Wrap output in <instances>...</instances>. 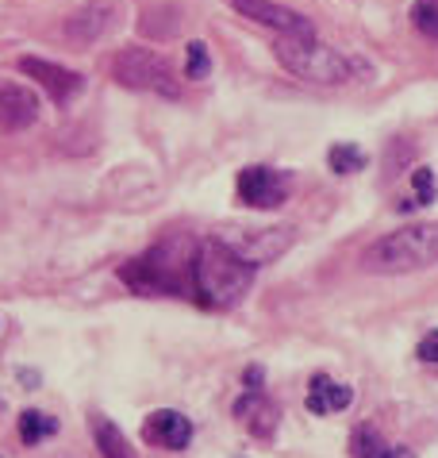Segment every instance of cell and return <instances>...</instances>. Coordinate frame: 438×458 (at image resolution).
I'll return each mask as SVG.
<instances>
[{
  "label": "cell",
  "mask_w": 438,
  "mask_h": 458,
  "mask_svg": "<svg viewBox=\"0 0 438 458\" xmlns=\"http://www.w3.org/2000/svg\"><path fill=\"white\" fill-rule=\"evenodd\" d=\"M88 428H93V443H97V451L105 458H139V451L131 447V439L123 436L115 420L93 412L88 416Z\"/></svg>",
  "instance_id": "13"
},
{
  "label": "cell",
  "mask_w": 438,
  "mask_h": 458,
  "mask_svg": "<svg viewBox=\"0 0 438 458\" xmlns=\"http://www.w3.org/2000/svg\"><path fill=\"white\" fill-rule=\"evenodd\" d=\"M185 78L189 81H208L212 78V55H208V43L204 39H192L185 47Z\"/></svg>",
  "instance_id": "17"
},
{
  "label": "cell",
  "mask_w": 438,
  "mask_h": 458,
  "mask_svg": "<svg viewBox=\"0 0 438 458\" xmlns=\"http://www.w3.org/2000/svg\"><path fill=\"white\" fill-rule=\"evenodd\" d=\"M411 23H416L419 35L438 39V0H416L411 4Z\"/></svg>",
  "instance_id": "18"
},
{
  "label": "cell",
  "mask_w": 438,
  "mask_h": 458,
  "mask_svg": "<svg viewBox=\"0 0 438 458\" xmlns=\"http://www.w3.org/2000/svg\"><path fill=\"white\" fill-rule=\"evenodd\" d=\"M262 381H265L262 366H247V389H250V393H262Z\"/></svg>",
  "instance_id": "22"
},
{
  "label": "cell",
  "mask_w": 438,
  "mask_h": 458,
  "mask_svg": "<svg viewBox=\"0 0 438 458\" xmlns=\"http://www.w3.org/2000/svg\"><path fill=\"white\" fill-rule=\"evenodd\" d=\"M112 78L123 89H135V93H154L162 100L181 97V81H177V73L170 70V62L150 47H123L120 55L112 58Z\"/></svg>",
  "instance_id": "5"
},
{
  "label": "cell",
  "mask_w": 438,
  "mask_h": 458,
  "mask_svg": "<svg viewBox=\"0 0 438 458\" xmlns=\"http://www.w3.org/2000/svg\"><path fill=\"white\" fill-rule=\"evenodd\" d=\"M416 354H419V362H431V366H438V332H427L419 339V347H416Z\"/></svg>",
  "instance_id": "20"
},
{
  "label": "cell",
  "mask_w": 438,
  "mask_h": 458,
  "mask_svg": "<svg viewBox=\"0 0 438 458\" xmlns=\"http://www.w3.org/2000/svg\"><path fill=\"white\" fill-rule=\"evenodd\" d=\"M254 266L239 259L219 235H208L192 247V270H189V293L204 309H235L254 285Z\"/></svg>",
  "instance_id": "1"
},
{
  "label": "cell",
  "mask_w": 438,
  "mask_h": 458,
  "mask_svg": "<svg viewBox=\"0 0 438 458\" xmlns=\"http://www.w3.org/2000/svg\"><path fill=\"white\" fill-rule=\"evenodd\" d=\"M362 458H416V451L411 447H389V443H377L369 454H362Z\"/></svg>",
  "instance_id": "21"
},
{
  "label": "cell",
  "mask_w": 438,
  "mask_h": 458,
  "mask_svg": "<svg viewBox=\"0 0 438 458\" xmlns=\"http://www.w3.org/2000/svg\"><path fill=\"white\" fill-rule=\"evenodd\" d=\"M55 431H58V420L55 416H46V412H38V409L20 412V443H23V447H35L38 439L55 436Z\"/></svg>",
  "instance_id": "15"
},
{
  "label": "cell",
  "mask_w": 438,
  "mask_h": 458,
  "mask_svg": "<svg viewBox=\"0 0 438 458\" xmlns=\"http://www.w3.org/2000/svg\"><path fill=\"white\" fill-rule=\"evenodd\" d=\"M219 239L257 270V266L277 262L292 247V227H231Z\"/></svg>",
  "instance_id": "6"
},
{
  "label": "cell",
  "mask_w": 438,
  "mask_h": 458,
  "mask_svg": "<svg viewBox=\"0 0 438 458\" xmlns=\"http://www.w3.org/2000/svg\"><path fill=\"white\" fill-rule=\"evenodd\" d=\"M327 162H331V170L334 174H358V170H366V150L362 147H354V143H334L331 147V155H327Z\"/></svg>",
  "instance_id": "16"
},
{
  "label": "cell",
  "mask_w": 438,
  "mask_h": 458,
  "mask_svg": "<svg viewBox=\"0 0 438 458\" xmlns=\"http://www.w3.org/2000/svg\"><path fill=\"white\" fill-rule=\"evenodd\" d=\"M143 439L162 451H185L192 443V424H189V416H181L177 409H158L147 416Z\"/></svg>",
  "instance_id": "10"
},
{
  "label": "cell",
  "mask_w": 438,
  "mask_h": 458,
  "mask_svg": "<svg viewBox=\"0 0 438 458\" xmlns=\"http://www.w3.org/2000/svg\"><path fill=\"white\" fill-rule=\"evenodd\" d=\"M411 182H416V205H431L438 185H434V170L431 166H416V174H411Z\"/></svg>",
  "instance_id": "19"
},
{
  "label": "cell",
  "mask_w": 438,
  "mask_h": 458,
  "mask_svg": "<svg viewBox=\"0 0 438 458\" xmlns=\"http://www.w3.org/2000/svg\"><path fill=\"white\" fill-rule=\"evenodd\" d=\"M274 55L281 58V66L289 73L312 85H346V81H354V73H362V78L373 73L362 58L342 55V50L319 43L316 35H285V39L274 43Z\"/></svg>",
  "instance_id": "2"
},
{
  "label": "cell",
  "mask_w": 438,
  "mask_h": 458,
  "mask_svg": "<svg viewBox=\"0 0 438 458\" xmlns=\"http://www.w3.org/2000/svg\"><path fill=\"white\" fill-rule=\"evenodd\" d=\"M239 200L250 208H277L289 193V174L274 166H247L239 174Z\"/></svg>",
  "instance_id": "7"
},
{
  "label": "cell",
  "mask_w": 438,
  "mask_h": 458,
  "mask_svg": "<svg viewBox=\"0 0 438 458\" xmlns=\"http://www.w3.org/2000/svg\"><path fill=\"white\" fill-rule=\"evenodd\" d=\"M189 270H192V247L185 239L158 243L147 254H139L120 270L123 285L147 297H170V293H189Z\"/></svg>",
  "instance_id": "4"
},
{
  "label": "cell",
  "mask_w": 438,
  "mask_h": 458,
  "mask_svg": "<svg viewBox=\"0 0 438 458\" xmlns=\"http://www.w3.org/2000/svg\"><path fill=\"white\" fill-rule=\"evenodd\" d=\"M38 120V97L20 81H0V127L23 131Z\"/></svg>",
  "instance_id": "11"
},
{
  "label": "cell",
  "mask_w": 438,
  "mask_h": 458,
  "mask_svg": "<svg viewBox=\"0 0 438 458\" xmlns=\"http://www.w3.org/2000/svg\"><path fill=\"white\" fill-rule=\"evenodd\" d=\"M438 266V224H408L362 250L366 274H416Z\"/></svg>",
  "instance_id": "3"
},
{
  "label": "cell",
  "mask_w": 438,
  "mask_h": 458,
  "mask_svg": "<svg viewBox=\"0 0 438 458\" xmlns=\"http://www.w3.org/2000/svg\"><path fill=\"white\" fill-rule=\"evenodd\" d=\"M20 73H28V78H35L38 85L46 89V97L55 100V105H70L73 93H81L85 81L81 73H73L66 66H58V62H46V58H20Z\"/></svg>",
  "instance_id": "8"
},
{
  "label": "cell",
  "mask_w": 438,
  "mask_h": 458,
  "mask_svg": "<svg viewBox=\"0 0 438 458\" xmlns=\"http://www.w3.org/2000/svg\"><path fill=\"white\" fill-rule=\"evenodd\" d=\"M108 20H112V12L105 4H88V8H81L66 23V39H73V43H97L100 31L108 28Z\"/></svg>",
  "instance_id": "14"
},
{
  "label": "cell",
  "mask_w": 438,
  "mask_h": 458,
  "mask_svg": "<svg viewBox=\"0 0 438 458\" xmlns=\"http://www.w3.org/2000/svg\"><path fill=\"white\" fill-rule=\"evenodd\" d=\"M350 401H354V389L350 386H339V381H331L324 374H316L312 381H307V412L312 416H331V412H342V409H350Z\"/></svg>",
  "instance_id": "12"
},
{
  "label": "cell",
  "mask_w": 438,
  "mask_h": 458,
  "mask_svg": "<svg viewBox=\"0 0 438 458\" xmlns=\"http://www.w3.org/2000/svg\"><path fill=\"white\" fill-rule=\"evenodd\" d=\"M239 16H247L262 28H274L281 35H316V28L307 23L300 12H292L285 4H274V0H231Z\"/></svg>",
  "instance_id": "9"
}]
</instances>
